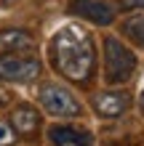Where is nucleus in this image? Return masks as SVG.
Returning a JSON list of instances; mask_svg holds the SVG:
<instances>
[{
    "mask_svg": "<svg viewBox=\"0 0 144 146\" xmlns=\"http://www.w3.org/2000/svg\"><path fill=\"white\" fill-rule=\"evenodd\" d=\"M128 106H131V96H128V93H120V90H107V93L94 96V109H96V114L107 117V119L120 117Z\"/></svg>",
    "mask_w": 144,
    "mask_h": 146,
    "instance_id": "obj_6",
    "label": "nucleus"
},
{
    "mask_svg": "<svg viewBox=\"0 0 144 146\" xmlns=\"http://www.w3.org/2000/svg\"><path fill=\"white\" fill-rule=\"evenodd\" d=\"M40 61L32 56H16V53H5L0 56V80L8 82H32L40 77Z\"/></svg>",
    "mask_w": 144,
    "mask_h": 146,
    "instance_id": "obj_4",
    "label": "nucleus"
},
{
    "mask_svg": "<svg viewBox=\"0 0 144 146\" xmlns=\"http://www.w3.org/2000/svg\"><path fill=\"white\" fill-rule=\"evenodd\" d=\"M11 125L19 135H32L40 127V111L27 106V104H21V106H16L11 111Z\"/></svg>",
    "mask_w": 144,
    "mask_h": 146,
    "instance_id": "obj_8",
    "label": "nucleus"
},
{
    "mask_svg": "<svg viewBox=\"0 0 144 146\" xmlns=\"http://www.w3.org/2000/svg\"><path fill=\"white\" fill-rule=\"evenodd\" d=\"M3 104H5V90L0 88V106H3Z\"/></svg>",
    "mask_w": 144,
    "mask_h": 146,
    "instance_id": "obj_13",
    "label": "nucleus"
},
{
    "mask_svg": "<svg viewBox=\"0 0 144 146\" xmlns=\"http://www.w3.org/2000/svg\"><path fill=\"white\" fill-rule=\"evenodd\" d=\"M120 29L136 48H144V16H128Z\"/></svg>",
    "mask_w": 144,
    "mask_h": 146,
    "instance_id": "obj_10",
    "label": "nucleus"
},
{
    "mask_svg": "<svg viewBox=\"0 0 144 146\" xmlns=\"http://www.w3.org/2000/svg\"><path fill=\"white\" fill-rule=\"evenodd\" d=\"M51 61L56 72L72 82H88L96 66V48L94 40L83 27H64L51 40Z\"/></svg>",
    "mask_w": 144,
    "mask_h": 146,
    "instance_id": "obj_1",
    "label": "nucleus"
},
{
    "mask_svg": "<svg viewBox=\"0 0 144 146\" xmlns=\"http://www.w3.org/2000/svg\"><path fill=\"white\" fill-rule=\"evenodd\" d=\"M120 5L125 11H141L144 8V0H120Z\"/></svg>",
    "mask_w": 144,
    "mask_h": 146,
    "instance_id": "obj_12",
    "label": "nucleus"
},
{
    "mask_svg": "<svg viewBox=\"0 0 144 146\" xmlns=\"http://www.w3.org/2000/svg\"><path fill=\"white\" fill-rule=\"evenodd\" d=\"M139 109L144 111V93H141V96H139Z\"/></svg>",
    "mask_w": 144,
    "mask_h": 146,
    "instance_id": "obj_14",
    "label": "nucleus"
},
{
    "mask_svg": "<svg viewBox=\"0 0 144 146\" xmlns=\"http://www.w3.org/2000/svg\"><path fill=\"white\" fill-rule=\"evenodd\" d=\"M40 106L54 117H78L83 111L80 101L72 96V90H67L64 85H56V82L43 85V90H40Z\"/></svg>",
    "mask_w": 144,
    "mask_h": 146,
    "instance_id": "obj_3",
    "label": "nucleus"
},
{
    "mask_svg": "<svg viewBox=\"0 0 144 146\" xmlns=\"http://www.w3.org/2000/svg\"><path fill=\"white\" fill-rule=\"evenodd\" d=\"M136 69V53L125 48L117 37H104V80L109 85L128 82Z\"/></svg>",
    "mask_w": 144,
    "mask_h": 146,
    "instance_id": "obj_2",
    "label": "nucleus"
},
{
    "mask_svg": "<svg viewBox=\"0 0 144 146\" xmlns=\"http://www.w3.org/2000/svg\"><path fill=\"white\" fill-rule=\"evenodd\" d=\"M16 138V130H13V125H11V119H0V146H8V143H13Z\"/></svg>",
    "mask_w": 144,
    "mask_h": 146,
    "instance_id": "obj_11",
    "label": "nucleus"
},
{
    "mask_svg": "<svg viewBox=\"0 0 144 146\" xmlns=\"http://www.w3.org/2000/svg\"><path fill=\"white\" fill-rule=\"evenodd\" d=\"M0 48H5V50L32 48V37H29V32H21V29H8V32H0Z\"/></svg>",
    "mask_w": 144,
    "mask_h": 146,
    "instance_id": "obj_9",
    "label": "nucleus"
},
{
    "mask_svg": "<svg viewBox=\"0 0 144 146\" xmlns=\"http://www.w3.org/2000/svg\"><path fill=\"white\" fill-rule=\"evenodd\" d=\"M48 143L51 146H94V135L70 125H56L48 130Z\"/></svg>",
    "mask_w": 144,
    "mask_h": 146,
    "instance_id": "obj_7",
    "label": "nucleus"
},
{
    "mask_svg": "<svg viewBox=\"0 0 144 146\" xmlns=\"http://www.w3.org/2000/svg\"><path fill=\"white\" fill-rule=\"evenodd\" d=\"M70 13L72 16H83V19L94 21L99 27H107V24L115 21V8L109 3H104V0H72Z\"/></svg>",
    "mask_w": 144,
    "mask_h": 146,
    "instance_id": "obj_5",
    "label": "nucleus"
}]
</instances>
